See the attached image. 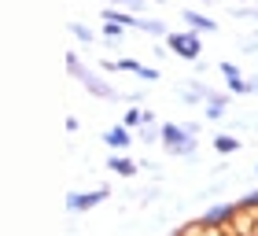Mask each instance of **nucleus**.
<instances>
[{"label": "nucleus", "instance_id": "f257e3e1", "mask_svg": "<svg viewBox=\"0 0 258 236\" xmlns=\"http://www.w3.org/2000/svg\"><path fill=\"white\" fill-rule=\"evenodd\" d=\"M70 74H74V78H81V81H85V89H89V92H96V96H103V100H107V96H114V92H111L107 85H103V81H100L96 74H89V70H81V67L74 63V55H70Z\"/></svg>", "mask_w": 258, "mask_h": 236}, {"label": "nucleus", "instance_id": "f03ea898", "mask_svg": "<svg viewBox=\"0 0 258 236\" xmlns=\"http://www.w3.org/2000/svg\"><path fill=\"white\" fill-rule=\"evenodd\" d=\"M170 48L181 52L184 59H196V55H199V41L188 37V33H173V37H170Z\"/></svg>", "mask_w": 258, "mask_h": 236}, {"label": "nucleus", "instance_id": "7ed1b4c3", "mask_svg": "<svg viewBox=\"0 0 258 236\" xmlns=\"http://www.w3.org/2000/svg\"><path fill=\"white\" fill-rule=\"evenodd\" d=\"M100 199H107V192H103V188H100V192H89V196H70L67 203H70V210H89L92 203H100Z\"/></svg>", "mask_w": 258, "mask_h": 236}, {"label": "nucleus", "instance_id": "20e7f679", "mask_svg": "<svg viewBox=\"0 0 258 236\" xmlns=\"http://www.w3.org/2000/svg\"><path fill=\"white\" fill-rule=\"evenodd\" d=\"M114 67H122V70H133V74H140V78H148V81H155V78H159L155 70L140 67V63H133V59H122V63H114Z\"/></svg>", "mask_w": 258, "mask_h": 236}, {"label": "nucleus", "instance_id": "39448f33", "mask_svg": "<svg viewBox=\"0 0 258 236\" xmlns=\"http://www.w3.org/2000/svg\"><path fill=\"white\" fill-rule=\"evenodd\" d=\"M103 140H107V144H114V148H125V144H129V133H125V129H107V133H103Z\"/></svg>", "mask_w": 258, "mask_h": 236}, {"label": "nucleus", "instance_id": "423d86ee", "mask_svg": "<svg viewBox=\"0 0 258 236\" xmlns=\"http://www.w3.org/2000/svg\"><path fill=\"white\" fill-rule=\"evenodd\" d=\"M214 148L221 151V155H232V151H236L240 144H236V137H218V140H214Z\"/></svg>", "mask_w": 258, "mask_h": 236}, {"label": "nucleus", "instance_id": "0eeeda50", "mask_svg": "<svg viewBox=\"0 0 258 236\" xmlns=\"http://www.w3.org/2000/svg\"><path fill=\"white\" fill-rule=\"evenodd\" d=\"M103 19H107V22H114V26H133V22H137V19L122 15V11H103Z\"/></svg>", "mask_w": 258, "mask_h": 236}, {"label": "nucleus", "instance_id": "6e6552de", "mask_svg": "<svg viewBox=\"0 0 258 236\" xmlns=\"http://www.w3.org/2000/svg\"><path fill=\"white\" fill-rule=\"evenodd\" d=\"M184 19H188L192 26H199V30H218V26H214V22H210V19H203V15H196V11H184Z\"/></svg>", "mask_w": 258, "mask_h": 236}, {"label": "nucleus", "instance_id": "1a4fd4ad", "mask_svg": "<svg viewBox=\"0 0 258 236\" xmlns=\"http://www.w3.org/2000/svg\"><path fill=\"white\" fill-rule=\"evenodd\" d=\"M111 170H118V173H137V166H133V162H129V159H111Z\"/></svg>", "mask_w": 258, "mask_h": 236}, {"label": "nucleus", "instance_id": "9d476101", "mask_svg": "<svg viewBox=\"0 0 258 236\" xmlns=\"http://www.w3.org/2000/svg\"><path fill=\"white\" fill-rule=\"evenodd\" d=\"M140 26H144V33H155V37H159L162 30H166V26H162V22H155V19H144Z\"/></svg>", "mask_w": 258, "mask_h": 236}, {"label": "nucleus", "instance_id": "9b49d317", "mask_svg": "<svg viewBox=\"0 0 258 236\" xmlns=\"http://www.w3.org/2000/svg\"><path fill=\"white\" fill-rule=\"evenodd\" d=\"M70 30H74V37H78V41H92V33H89L85 26H81V22H74Z\"/></svg>", "mask_w": 258, "mask_h": 236}, {"label": "nucleus", "instance_id": "f8f14e48", "mask_svg": "<svg viewBox=\"0 0 258 236\" xmlns=\"http://www.w3.org/2000/svg\"><path fill=\"white\" fill-rule=\"evenodd\" d=\"M122 4H129L133 11H140V8H144V0H122Z\"/></svg>", "mask_w": 258, "mask_h": 236}, {"label": "nucleus", "instance_id": "ddd939ff", "mask_svg": "<svg viewBox=\"0 0 258 236\" xmlns=\"http://www.w3.org/2000/svg\"><path fill=\"white\" fill-rule=\"evenodd\" d=\"M251 89H254V92H258V78H254V81H251Z\"/></svg>", "mask_w": 258, "mask_h": 236}]
</instances>
